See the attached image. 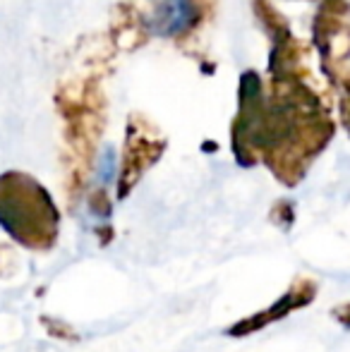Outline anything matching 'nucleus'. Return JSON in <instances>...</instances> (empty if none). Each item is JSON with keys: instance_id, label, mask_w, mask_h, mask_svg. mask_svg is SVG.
Segmentation results:
<instances>
[{"instance_id": "nucleus-1", "label": "nucleus", "mask_w": 350, "mask_h": 352, "mask_svg": "<svg viewBox=\"0 0 350 352\" xmlns=\"http://www.w3.org/2000/svg\"><path fill=\"white\" fill-rule=\"evenodd\" d=\"M0 228L29 250H48L58 237V211L36 180L8 173L0 177Z\"/></svg>"}, {"instance_id": "nucleus-2", "label": "nucleus", "mask_w": 350, "mask_h": 352, "mask_svg": "<svg viewBox=\"0 0 350 352\" xmlns=\"http://www.w3.org/2000/svg\"><path fill=\"white\" fill-rule=\"evenodd\" d=\"M314 292H317L314 280L300 278L288 292H285L283 297H281L278 302H276V305H271L266 311H259L257 316H250V319L240 321L238 326H230L228 336H248V333H252V331L264 329V326L271 324V321L283 319V316L290 314L293 309H300V307L309 305V302H312V297H314Z\"/></svg>"}, {"instance_id": "nucleus-3", "label": "nucleus", "mask_w": 350, "mask_h": 352, "mask_svg": "<svg viewBox=\"0 0 350 352\" xmlns=\"http://www.w3.org/2000/svg\"><path fill=\"white\" fill-rule=\"evenodd\" d=\"M146 24L159 36H180L197 22V8L192 0H146Z\"/></svg>"}]
</instances>
